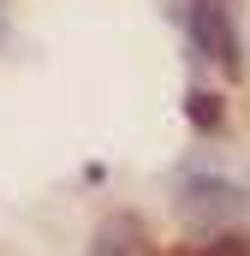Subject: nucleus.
I'll return each instance as SVG.
<instances>
[{"mask_svg":"<svg viewBox=\"0 0 250 256\" xmlns=\"http://www.w3.org/2000/svg\"><path fill=\"white\" fill-rule=\"evenodd\" d=\"M244 208H250V191H238V185H232V179H220V173L179 179V191H173V214L185 220L190 232H202V238H220Z\"/></svg>","mask_w":250,"mask_h":256,"instance_id":"obj_1","label":"nucleus"},{"mask_svg":"<svg viewBox=\"0 0 250 256\" xmlns=\"http://www.w3.org/2000/svg\"><path fill=\"white\" fill-rule=\"evenodd\" d=\"M179 18H185V30H190L202 60H220L226 78H244V36H238V18H232L226 0H190Z\"/></svg>","mask_w":250,"mask_h":256,"instance_id":"obj_2","label":"nucleus"},{"mask_svg":"<svg viewBox=\"0 0 250 256\" xmlns=\"http://www.w3.org/2000/svg\"><path fill=\"white\" fill-rule=\"evenodd\" d=\"M90 256H161V250H155V232L137 214H108L90 238Z\"/></svg>","mask_w":250,"mask_h":256,"instance_id":"obj_3","label":"nucleus"},{"mask_svg":"<svg viewBox=\"0 0 250 256\" xmlns=\"http://www.w3.org/2000/svg\"><path fill=\"white\" fill-rule=\"evenodd\" d=\"M185 120L202 131V137L226 131V102H220V90H190L185 96Z\"/></svg>","mask_w":250,"mask_h":256,"instance_id":"obj_4","label":"nucleus"},{"mask_svg":"<svg viewBox=\"0 0 250 256\" xmlns=\"http://www.w3.org/2000/svg\"><path fill=\"white\" fill-rule=\"evenodd\" d=\"M196 256H250V238H238V232H220V238H208Z\"/></svg>","mask_w":250,"mask_h":256,"instance_id":"obj_5","label":"nucleus"},{"mask_svg":"<svg viewBox=\"0 0 250 256\" xmlns=\"http://www.w3.org/2000/svg\"><path fill=\"white\" fill-rule=\"evenodd\" d=\"M0 48H6V18H0Z\"/></svg>","mask_w":250,"mask_h":256,"instance_id":"obj_6","label":"nucleus"}]
</instances>
